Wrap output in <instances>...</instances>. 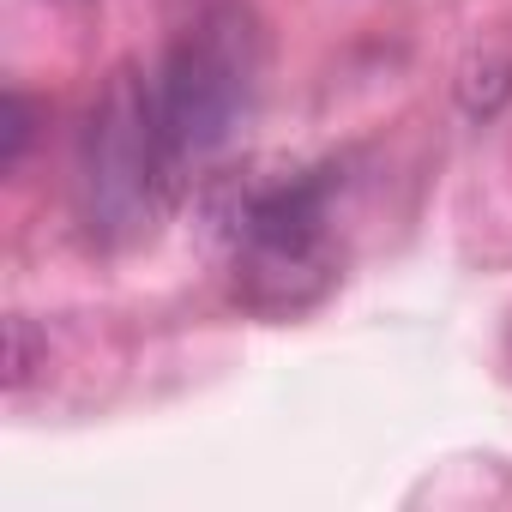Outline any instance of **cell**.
Masks as SVG:
<instances>
[{
    "label": "cell",
    "instance_id": "cell-1",
    "mask_svg": "<svg viewBox=\"0 0 512 512\" xmlns=\"http://www.w3.org/2000/svg\"><path fill=\"white\" fill-rule=\"evenodd\" d=\"M260 79H266V37L235 0H217L175 37L163 73L151 79L175 175H193L235 145L241 121L260 103Z\"/></svg>",
    "mask_w": 512,
    "mask_h": 512
},
{
    "label": "cell",
    "instance_id": "cell-2",
    "mask_svg": "<svg viewBox=\"0 0 512 512\" xmlns=\"http://www.w3.org/2000/svg\"><path fill=\"white\" fill-rule=\"evenodd\" d=\"M235 296L260 314H302L338 284L332 235V181L326 175H272L235 193L223 211Z\"/></svg>",
    "mask_w": 512,
    "mask_h": 512
},
{
    "label": "cell",
    "instance_id": "cell-3",
    "mask_svg": "<svg viewBox=\"0 0 512 512\" xmlns=\"http://www.w3.org/2000/svg\"><path fill=\"white\" fill-rule=\"evenodd\" d=\"M175 163L163 145V121H157V97L151 79H139L133 67H121L79 133V211L85 229L109 247L151 235V223L163 217L169 193H175Z\"/></svg>",
    "mask_w": 512,
    "mask_h": 512
},
{
    "label": "cell",
    "instance_id": "cell-4",
    "mask_svg": "<svg viewBox=\"0 0 512 512\" xmlns=\"http://www.w3.org/2000/svg\"><path fill=\"white\" fill-rule=\"evenodd\" d=\"M25 139H31V109H25V97H7V145H0V163H19V151H25Z\"/></svg>",
    "mask_w": 512,
    "mask_h": 512
}]
</instances>
